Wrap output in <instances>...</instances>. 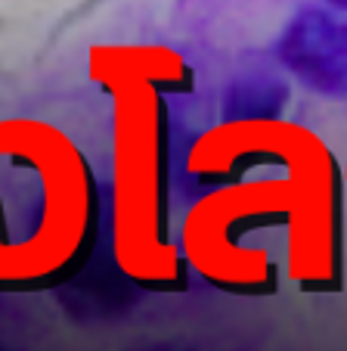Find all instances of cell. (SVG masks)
Wrapping results in <instances>:
<instances>
[{"label": "cell", "instance_id": "obj_4", "mask_svg": "<svg viewBox=\"0 0 347 351\" xmlns=\"http://www.w3.org/2000/svg\"><path fill=\"white\" fill-rule=\"evenodd\" d=\"M87 75L93 84L103 78H140L162 93H183L192 87L190 66L164 47L97 44L87 53Z\"/></svg>", "mask_w": 347, "mask_h": 351}, {"label": "cell", "instance_id": "obj_5", "mask_svg": "<svg viewBox=\"0 0 347 351\" xmlns=\"http://www.w3.org/2000/svg\"><path fill=\"white\" fill-rule=\"evenodd\" d=\"M10 243H13V237H10V221H7V206H3V186H0V265H3V255H7Z\"/></svg>", "mask_w": 347, "mask_h": 351}, {"label": "cell", "instance_id": "obj_3", "mask_svg": "<svg viewBox=\"0 0 347 351\" xmlns=\"http://www.w3.org/2000/svg\"><path fill=\"white\" fill-rule=\"evenodd\" d=\"M282 56L310 87L332 97L347 93V25L335 16L307 10L285 32Z\"/></svg>", "mask_w": 347, "mask_h": 351}, {"label": "cell", "instance_id": "obj_2", "mask_svg": "<svg viewBox=\"0 0 347 351\" xmlns=\"http://www.w3.org/2000/svg\"><path fill=\"white\" fill-rule=\"evenodd\" d=\"M112 99V255L149 292L186 286L183 255L168 230V106L155 84L103 78Z\"/></svg>", "mask_w": 347, "mask_h": 351}, {"label": "cell", "instance_id": "obj_6", "mask_svg": "<svg viewBox=\"0 0 347 351\" xmlns=\"http://www.w3.org/2000/svg\"><path fill=\"white\" fill-rule=\"evenodd\" d=\"M332 7H338V10H347V0H329Z\"/></svg>", "mask_w": 347, "mask_h": 351}, {"label": "cell", "instance_id": "obj_1", "mask_svg": "<svg viewBox=\"0 0 347 351\" xmlns=\"http://www.w3.org/2000/svg\"><path fill=\"white\" fill-rule=\"evenodd\" d=\"M0 162L31 196L0 265V295L68 283L97 243V178L84 149L44 119H3Z\"/></svg>", "mask_w": 347, "mask_h": 351}]
</instances>
